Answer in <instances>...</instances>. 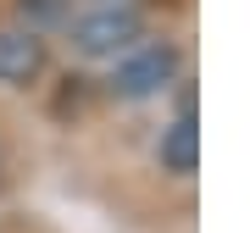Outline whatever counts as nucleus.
<instances>
[{
    "label": "nucleus",
    "instance_id": "4",
    "mask_svg": "<svg viewBox=\"0 0 250 233\" xmlns=\"http://www.w3.org/2000/svg\"><path fill=\"white\" fill-rule=\"evenodd\" d=\"M156 161H161V172H172V178H189V172L200 167V128H195V100H184V111L172 116L167 128H161Z\"/></svg>",
    "mask_w": 250,
    "mask_h": 233
},
{
    "label": "nucleus",
    "instance_id": "1",
    "mask_svg": "<svg viewBox=\"0 0 250 233\" xmlns=\"http://www.w3.org/2000/svg\"><path fill=\"white\" fill-rule=\"evenodd\" d=\"M145 39V11L128 0H100V6L67 17V45L83 61H117Z\"/></svg>",
    "mask_w": 250,
    "mask_h": 233
},
{
    "label": "nucleus",
    "instance_id": "5",
    "mask_svg": "<svg viewBox=\"0 0 250 233\" xmlns=\"http://www.w3.org/2000/svg\"><path fill=\"white\" fill-rule=\"evenodd\" d=\"M22 17H28V34H39V22H62L67 28V6L62 0H17Z\"/></svg>",
    "mask_w": 250,
    "mask_h": 233
},
{
    "label": "nucleus",
    "instance_id": "2",
    "mask_svg": "<svg viewBox=\"0 0 250 233\" xmlns=\"http://www.w3.org/2000/svg\"><path fill=\"white\" fill-rule=\"evenodd\" d=\"M178 72H184V50H178V45H167V39H139L128 56L111 61L106 89H111L117 100H150V95H161V89H172Z\"/></svg>",
    "mask_w": 250,
    "mask_h": 233
},
{
    "label": "nucleus",
    "instance_id": "3",
    "mask_svg": "<svg viewBox=\"0 0 250 233\" xmlns=\"http://www.w3.org/2000/svg\"><path fill=\"white\" fill-rule=\"evenodd\" d=\"M45 34H28V28H0V83L6 89H28V83L45 72Z\"/></svg>",
    "mask_w": 250,
    "mask_h": 233
}]
</instances>
